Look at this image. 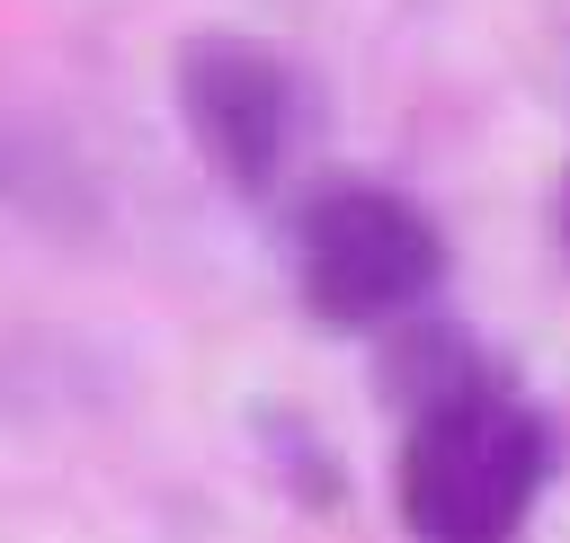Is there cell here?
I'll list each match as a JSON object with an SVG mask.
<instances>
[{"mask_svg":"<svg viewBox=\"0 0 570 543\" xmlns=\"http://www.w3.org/2000/svg\"><path fill=\"white\" fill-rule=\"evenodd\" d=\"M169 98H178V125H187L196 160L232 196H267L276 187L285 142H294V71H285L276 45L232 36V27L187 36L178 62H169Z\"/></svg>","mask_w":570,"mask_h":543,"instance_id":"cell-3","label":"cell"},{"mask_svg":"<svg viewBox=\"0 0 570 543\" xmlns=\"http://www.w3.org/2000/svg\"><path fill=\"white\" fill-rule=\"evenodd\" d=\"M552 223H561V249H570V169H561V196H552Z\"/></svg>","mask_w":570,"mask_h":543,"instance_id":"cell-5","label":"cell"},{"mask_svg":"<svg viewBox=\"0 0 570 543\" xmlns=\"http://www.w3.org/2000/svg\"><path fill=\"white\" fill-rule=\"evenodd\" d=\"M552 481V427L508 383H454L410 409L392 507L410 543H517Z\"/></svg>","mask_w":570,"mask_h":543,"instance_id":"cell-1","label":"cell"},{"mask_svg":"<svg viewBox=\"0 0 570 543\" xmlns=\"http://www.w3.org/2000/svg\"><path fill=\"white\" fill-rule=\"evenodd\" d=\"M481 374H490V365L472 356L463 329H410V338H392L383 392H392L401 409H419V401H436V392H454V383H481Z\"/></svg>","mask_w":570,"mask_h":543,"instance_id":"cell-4","label":"cell"},{"mask_svg":"<svg viewBox=\"0 0 570 543\" xmlns=\"http://www.w3.org/2000/svg\"><path fill=\"white\" fill-rule=\"evenodd\" d=\"M445 276V231L428 223L419 196L374 187V178H338L312 187L294 214V285L303 312L330 329H374L401 320L410 303H428V285Z\"/></svg>","mask_w":570,"mask_h":543,"instance_id":"cell-2","label":"cell"}]
</instances>
